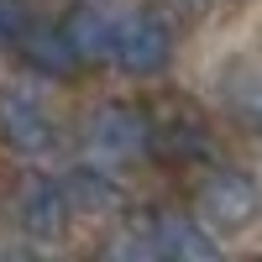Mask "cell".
Returning a JSON list of instances; mask_svg holds the SVG:
<instances>
[{
	"mask_svg": "<svg viewBox=\"0 0 262 262\" xmlns=\"http://www.w3.org/2000/svg\"><path fill=\"white\" fill-rule=\"evenodd\" d=\"M111 27H116V16H105L95 6H79L63 21V37H69V48L79 53V63H105L111 58Z\"/></svg>",
	"mask_w": 262,
	"mask_h": 262,
	"instance_id": "30bf717a",
	"label": "cell"
},
{
	"mask_svg": "<svg viewBox=\"0 0 262 262\" xmlns=\"http://www.w3.org/2000/svg\"><path fill=\"white\" fill-rule=\"evenodd\" d=\"M105 63H116V69L131 74V79L163 74L168 63H173V27H168L163 16H152V11L121 16L116 27H111V58H105Z\"/></svg>",
	"mask_w": 262,
	"mask_h": 262,
	"instance_id": "6da1fadb",
	"label": "cell"
},
{
	"mask_svg": "<svg viewBox=\"0 0 262 262\" xmlns=\"http://www.w3.org/2000/svg\"><path fill=\"white\" fill-rule=\"evenodd\" d=\"M200 221L215 231V236H236V231H247L257 221V210H262V189L247 168H215L205 173V184H200Z\"/></svg>",
	"mask_w": 262,
	"mask_h": 262,
	"instance_id": "7a4b0ae2",
	"label": "cell"
},
{
	"mask_svg": "<svg viewBox=\"0 0 262 262\" xmlns=\"http://www.w3.org/2000/svg\"><path fill=\"white\" fill-rule=\"evenodd\" d=\"M16 221H21L27 236H37V242H58V236L69 231V221H74L63 179H48V173L21 179V189H16Z\"/></svg>",
	"mask_w": 262,
	"mask_h": 262,
	"instance_id": "5b68a950",
	"label": "cell"
},
{
	"mask_svg": "<svg viewBox=\"0 0 262 262\" xmlns=\"http://www.w3.org/2000/svg\"><path fill=\"white\" fill-rule=\"evenodd\" d=\"M21 58H27V69H37L42 79H74L84 69L79 53L69 48V37H63V27H32L21 37Z\"/></svg>",
	"mask_w": 262,
	"mask_h": 262,
	"instance_id": "ba28073f",
	"label": "cell"
},
{
	"mask_svg": "<svg viewBox=\"0 0 262 262\" xmlns=\"http://www.w3.org/2000/svg\"><path fill=\"white\" fill-rule=\"evenodd\" d=\"M147 252L152 257H179V262H205L221 252L215 231L205 221H189V215H152L147 221Z\"/></svg>",
	"mask_w": 262,
	"mask_h": 262,
	"instance_id": "52a82bcc",
	"label": "cell"
},
{
	"mask_svg": "<svg viewBox=\"0 0 262 262\" xmlns=\"http://www.w3.org/2000/svg\"><path fill=\"white\" fill-rule=\"evenodd\" d=\"M0 137H6V147L21 152V158H48L58 147V121H53V111L37 95L6 90L0 95Z\"/></svg>",
	"mask_w": 262,
	"mask_h": 262,
	"instance_id": "3957f363",
	"label": "cell"
},
{
	"mask_svg": "<svg viewBox=\"0 0 262 262\" xmlns=\"http://www.w3.org/2000/svg\"><path fill=\"white\" fill-rule=\"evenodd\" d=\"M152 121V152L163 163H200L210 158V126L194 105H168L163 116H147Z\"/></svg>",
	"mask_w": 262,
	"mask_h": 262,
	"instance_id": "8992f818",
	"label": "cell"
},
{
	"mask_svg": "<svg viewBox=\"0 0 262 262\" xmlns=\"http://www.w3.org/2000/svg\"><path fill=\"white\" fill-rule=\"evenodd\" d=\"M231 111H236V121L247 131H262V63L231 84Z\"/></svg>",
	"mask_w": 262,
	"mask_h": 262,
	"instance_id": "8fae6325",
	"label": "cell"
},
{
	"mask_svg": "<svg viewBox=\"0 0 262 262\" xmlns=\"http://www.w3.org/2000/svg\"><path fill=\"white\" fill-rule=\"evenodd\" d=\"M90 142H95V152H105V158H116V163L147 158V152H152V121H147V111H137V105L111 100V105L95 111Z\"/></svg>",
	"mask_w": 262,
	"mask_h": 262,
	"instance_id": "277c9868",
	"label": "cell"
},
{
	"mask_svg": "<svg viewBox=\"0 0 262 262\" xmlns=\"http://www.w3.org/2000/svg\"><path fill=\"white\" fill-rule=\"evenodd\" d=\"M63 194H69V210H79V215H116L121 210V184L90 163L63 173Z\"/></svg>",
	"mask_w": 262,
	"mask_h": 262,
	"instance_id": "9c48e42d",
	"label": "cell"
},
{
	"mask_svg": "<svg viewBox=\"0 0 262 262\" xmlns=\"http://www.w3.org/2000/svg\"><path fill=\"white\" fill-rule=\"evenodd\" d=\"M37 27L32 0H0V48H21V37Z\"/></svg>",
	"mask_w": 262,
	"mask_h": 262,
	"instance_id": "7c38bea8",
	"label": "cell"
}]
</instances>
